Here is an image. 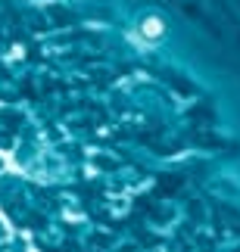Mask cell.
<instances>
[{
    "label": "cell",
    "instance_id": "cell-1",
    "mask_svg": "<svg viewBox=\"0 0 240 252\" xmlns=\"http://www.w3.org/2000/svg\"><path fill=\"white\" fill-rule=\"evenodd\" d=\"M143 34H147V37H159V34H162V22H156V19H150V22L143 25Z\"/></svg>",
    "mask_w": 240,
    "mask_h": 252
}]
</instances>
